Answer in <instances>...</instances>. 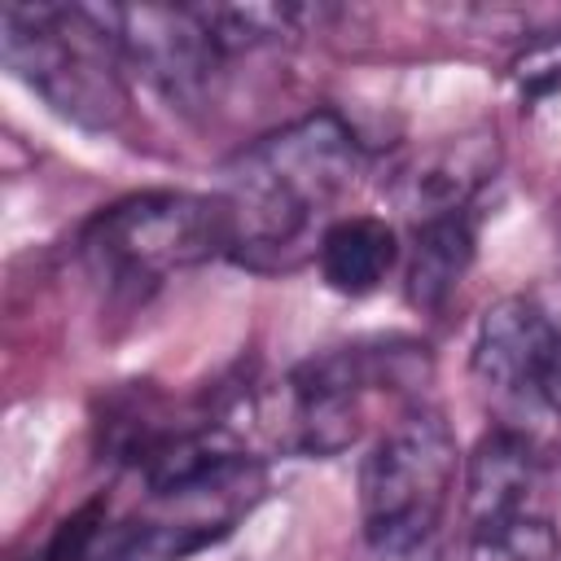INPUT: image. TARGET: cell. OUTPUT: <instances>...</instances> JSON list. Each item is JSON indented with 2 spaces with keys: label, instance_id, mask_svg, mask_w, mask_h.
I'll return each mask as SVG.
<instances>
[{
  "label": "cell",
  "instance_id": "obj_11",
  "mask_svg": "<svg viewBox=\"0 0 561 561\" xmlns=\"http://www.w3.org/2000/svg\"><path fill=\"white\" fill-rule=\"evenodd\" d=\"M473 263V228L465 215H438L416 224L403 294L416 311H443Z\"/></svg>",
  "mask_w": 561,
  "mask_h": 561
},
{
  "label": "cell",
  "instance_id": "obj_10",
  "mask_svg": "<svg viewBox=\"0 0 561 561\" xmlns=\"http://www.w3.org/2000/svg\"><path fill=\"white\" fill-rule=\"evenodd\" d=\"M316 259H320V276L329 289L346 298H364L399 263V237L377 215H342L324 224L316 241Z\"/></svg>",
  "mask_w": 561,
  "mask_h": 561
},
{
  "label": "cell",
  "instance_id": "obj_13",
  "mask_svg": "<svg viewBox=\"0 0 561 561\" xmlns=\"http://www.w3.org/2000/svg\"><path fill=\"white\" fill-rule=\"evenodd\" d=\"M473 561H561V539L543 517H517L491 535L469 539Z\"/></svg>",
  "mask_w": 561,
  "mask_h": 561
},
{
  "label": "cell",
  "instance_id": "obj_3",
  "mask_svg": "<svg viewBox=\"0 0 561 561\" xmlns=\"http://www.w3.org/2000/svg\"><path fill=\"white\" fill-rule=\"evenodd\" d=\"M219 254H232V219L219 193H131L96 210L79 232L83 267L131 298Z\"/></svg>",
  "mask_w": 561,
  "mask_h": 561
},
{
  "label": "cell",
  "instance_id": "obj_7",
  "mask_svg": "<svg viewBox=\"0 0 561 561\" xmlns=\"http://www.w3.org/2000/svg\"><path fill=\"white\" fill-rule=\"evenodd\" d=\"M114 44L123 66L140 70L167 101L193 110L210 96L224 61L193 4H114Z\"/></svg>",
  "mask_w": 561,
  "mask_h": 561
},
{
  "label": "cell",
  "instance_id": "obj_9",
  "mask_svg": "<svg viewBox=\"0 0 561 561\" xmlns=\"http://www.w3.org/2000/svg\"><path fill=\"white\" fill-rule=\"evenodd\" d=\"M500 162V140L495 131H469L434 145L403 171V202L421 219L438 215H460V206L491 180Z\"/></svg>",
  "mask_w": 561,
  "mask_h": 561
},
{
  "label": "cell",
  "instance_id": "obj_14",
  "mask_svg": "<svg viewBox=\"0 0 561 561\" xmlns=\"http://www.w3.org/2000/svg\"><path fill=\"white\" fill-rule=\"evenodd\" d=\"M508 75H513V83H517L522 96H548V92H557L561 88V31L539 35L535 44H526L513 57Z\"/></svg>",
  "mask_w": 561,
  "mask_h": 561
},
{
  "label": "cell",
  "instance_id": "obj_1",
  "mask_svg": "<svg viewBox=\"0 0 561 561\" xmlns=\"http://www.w3.org/2000/svg\"><path fill=\"white\" fill-rule=\"evenodd\" d=\"M359 171V140L333 110L307 114L241 149L224 167L219 193L232 219V259L259 263L263 254L294 250Z\"/></svg>",
  "mask_w": 561,
  "mask_h": 561
},
{
  "label": "cell",
  "instance_id": "obj_6",
  "mask_svg": "<svg viewBox=\"0 0 561 561\" xmlns=\"http://www.w3.org/2000/svg\"><path fill=\"white\" fill-rule=\"evenodd\" d=\"M469 364L491 399L561 421V320L539 298L513 294L486 307Z\"/></svg>",
  "mask_w": 561,
  "mask_h": 561
},
{
  "label": "cell",
  "instance_id": "obj_12",
  "mask_svg": "<svg viewBox=\"0 0 561 561\" xmlns=\"http://www.w3.org/2000/svg\"><path fill=\"white\" fill-rule=\"evenodd\" d=\"M193 9L206 35L215 39L219 57L276 44L280 35H298V22L307 18V9L298 4H193Z\"/></svg>",
  "mask_w": 561,
  "mask_h": 561
},
{
  "label": "cell",
  "instance_id": "obj_5",
  "mask_svg": "<svg viewBox=\"0 0 561 561\" xmlns=\"http://www.w3.org/2000/svg\"><path fill=\"white\" fill-rule=\"evenodd\" d=\"M425 377L430 351L408 337L320 351L285 377L276 438L298 456H337L359 434L368 390H416Z\"/></svg>",
  "mask_w": 561,
  "mask_h": 561
},
{
  "label": "cell",
  "instance_id": "obj_4",
  "mask_svg": "<svg viewBox=\"0 0 561 561\" xmlns=\"http://www.w3.org/2000/svg\"><path fill=\"white\" fill-rule=\"evenodd\" d=\"M456 434L434 408L403 412L359 465V526L377 557L421 552L456 486Z\"/></svg>",
  "mask_w": 561,
  "mask_h": 561
},
{
  "label": "cell",
  "instance_id": "obj_8",
  "mask_svg": "<svg viewBox=\"0 0 561 561\" xmlns=\"http://www.w3.org/2000/svg\"><path fill=\"white\" fill-rule=\"evenodd\" d=\"M535 486V443L517 425H495L478 438L465 465V522L469 539L491 535L526 513Z\"/></svg>",
  "mask_w": 561,
  "mask_h": 561
},
{
  "label": "cell",
  "instance_id": "obj_2",
  "mask_svg": "<svg viewBox=\"0 0 561 561\" xmlns=\"http://www.w3.org/2000/svg\"><path fill=\"white\" fill-rule=\"evenodd\" d=\"M0 57L13 79L83 131H114L127 118L114 4H4Z\"/></svg>",
  "mask_w": 561,
  "mask_h": 561
}]
</instances>
